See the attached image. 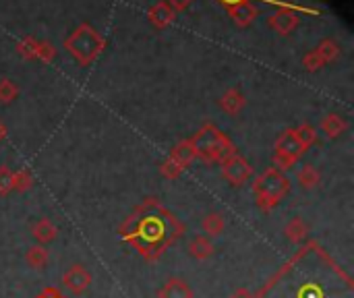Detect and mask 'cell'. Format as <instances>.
<instances>
[{
  "instance_id": "cell-2",
  "label": "cell",
  "mask_w": 354,
  "mask_h": 298,
  "mask_svg": "<svg viewBox=\"0 0 354 298\" xmlns=\"http://www.w3.org/2000/svg\"><path fill=\"white\" fill-rule=\"evenodd\" d=\"M294 7L284 5V9L280 13L273 15V19H269V25L278 32V34H288L292 28H296V15L292 13Z\"/></svg>"
},
{
  "instance_id": "cell-6",
  "label": "cell",
  "mask_w": 354,
  "mask_h": 298,
  "mask_svg": "<svg viewBox=\"0 0 354 298\" xmlns=\"http://www.w3.org/2000/svg\"><path fill=\"white\" fill-rule=\"evenodd\" d=\"M220 5H224L226 9L230 7H236V5H242V3H251V0H218Z\"/></svg>"
},
{
  "instance_id": "cell-5",
  "label": "cell",
  "mask_w": 354,
  "mask_h": 298,
  "mask_svg": "<svg viewBox=\"0 0 354 298\" xmlns=\"http://www.w3.org/2000/svg\"><path fill=\"white\" fill-rule=\"evenodd\" d=\"M162 7H164V5H158V7L152 11V21H154L158 28H164L166 23H170V21H172V11H168V9H166V13H162Z\"/></svg>"
},
{
  "instance_id": "cell-7",
  "label": "cell",
  "mask_w": 354,
  "mask_h": 298,
  "mask_svg": "<svg viewBox=\"0 0 354 298\" xmlns=\"http://www.w3.org/2000/svg\"><path fill=\"white\" fill-rule=\"evenodd\" d=\"M168 3H170L174 9H185V7L191 3V0H168Z\"/></svg>"
},
{
  "instance_id": "cell-3",
  "label": "cell",
  "mask_w": 354,
  "mask_h": 298,
  "mask_svg": "<svg viewBox=\"0 0 354 298\" xmlns=\"http://www.w3.org/2000/svg\"><path fill=\"white\" fill-rule=\"evenodd\" d=\"M228 13H230L232 21H234L236 25H240V28H247V25H249L251 21H255V17H257V9H255L251 3H242V5L230 7Z\"/></svg>"
},
{
  "instance_id": "cell-1",
  "label": "cell",
  "mask_w": 354,
  "mask_h": 298,
  "mask_svg": "<svg viewBox=\"0 0 354 298\" xmlns=\"http://www.w3.org/2000/svg\"><path fill=\"white\" fill-rule=\"evenodd\" d=\"M67 48H69L81 63H90V61L100 52L102 40L98 38V34H96L92 28L83 25V28H79V30L73 34V38L67 42Z\"/></svg>"
},
{
  "instance_id": "cell-4",
  "label": "cell",
  "mask_w": 354,
  "mask_h": 298,
  "mask_svg": "<svg viewBox=\"0 0 354 298\" xmlns=\"http://www.w3.org/2000/svg\"><path fill=\"white\" fill-rule=\"evenodd\" d=\"M249 174V168L242 160H232L228 166H226V176L234 182H240L244 176Z\"/></svg>"
}]
</instances>
